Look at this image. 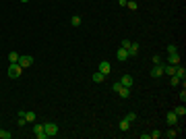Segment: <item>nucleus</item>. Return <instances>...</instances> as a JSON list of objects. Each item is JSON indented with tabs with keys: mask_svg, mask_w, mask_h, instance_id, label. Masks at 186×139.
<instances>
[{
	"mask_svg": "<svg viewBox=\"0 0 186 139\" xmlns=\"http://www.w3.org/2000/svg\"><path fill=\"white\" fill-rule=\"evenodd\" d=\"M21 75H23V67H21L19 62H11V64H8V77H11V79H19Z\"/></svg>",
	"mask_w": 186,
	"mask_h": 139,
	"instance_id": "1",
	"label": "nucleus"
},
{
	"mask_svg": "<svg viewBox=\"0 0 186 139\" xmlns=\"http://www.w3.org/2000/svg\"><path fill=\"white\" fill-rule=\"evenodd\" d=\"M44 131H46L48 137H56L60 129H58V125H56V123H46V125H44Z\"/></svg>",
	"mask_w": 186,
	"mask_h": 139,
	"instance_id": "2",
	"label": "nucleus"
},
{
	"mask_svg": "<svg viewBox=\"0 0 186 139\" xmlns=\"http://www.w3.org/2000/svg\"><path fill=\"white\" fill-rule=\"evenodd\" d=\"M180 133H182V127H178V125H172V129H168L163 135H165L168 139H174V137H178Z\"/></svg>",
	"mask_w": 186,
	"mask_h": 139,
	"instance_id": "3",
	"label": "nucleus"
},
{
	"mask_svg": "<svg viewBox=\"0 0 186 139\" xmlns=\"http://www.w3.org/2000/svg\"><path fill=\"white\" fill-rule=\"evenodd\" d=\"M33 133H35V137H37V139H48L46 131H44V125H39V123H35V125H33Z\"/></svg>",
	"mask_w": 186,
	"mask_h": 139,
	"instance_id": "4",
	"label": "nucleus"
},
{
	"mask_svg": "<svg viewBox=\"0 0 186 139\" xmlns=\"http://www.w3.org/2000/svg\"><path fill=\"white\" fill-rule=\"evenodd\" d=\"M19 64L27 69V67H31L33 64V56H29V54H25V56H19Z\"/></svg>",
	"mask_w": 186,
	"mask_h": 139,
	"instance_id": "5",
	"label": "nucleus"
},
{
	"mask_svg": "<svg viewBox=\"0 0 186 139\" xmlns=\"http://www.w3.org/2000/svg\"><path fill=\"white\" fill-rule=\"evenodd\" d=\"M168 64H182V60H180V54L178 52H174V54H168Z\"/></svg>",
	"mask_w": 186,
	"mask_h": 139,
	"instance_id": "6",
	"label": "nucleus"
},
{
	"mask_svg": "<svg viewBox=\"0 0 186 139\" xmlns=\"http://www.w3.org/2000/svg\"><path fill=\"white\" fill-rule=\"evenodd\" d=\"M110 71H112V64H110L108 60H101V62H99V73H104L105 77H108V75H110Z\"/></svg>",
	"mask_w": 186,
	"mask_h": 139,
	"instance_id": "7",
	"label": "nucleus"
},
{
	"mask_svg": "<svg viewBox=\"0 0 186 139\" xmlns=\"http://www.w3.org/2000/svg\"><path fill=\"white\" fill-rule=\"evenodd\" d=\"M126 52H128V56H137V54H139V42H130V46L126 48Z\"/></svg>",
	"mask_w": 186,
	"mask_h": 139,
	"instance_id": "8",
	"label": "nucleus"
},
{
	"mask_svg": "<svg viewBox=\"0 0 186 139\" xmlns=\"http://www.w3.org/2000/svg\"><path fill=\"white\" fill-rule=\"evenodd\" d=\"M161 75H163V62L161 64H155V67L151 69V77L153 79H157V77H161Z\"/></svg>",
	"mask_w": 186,
	"mask_h": 139,
	"instance_id": "9",
	"label": "nucleus"
},
{
	"mask_svg": "<svg viewBox=\"0 0 186 139\" xmlns=\"http://www.w3.org/2000/svg\"><path fill=\"white\" fill-rule=\"evenodd\" d=\"M116 58L120 60V62H124V60H128V52H126V48H120V50H116Z\"/></svg>",
	"mask_w": 186,
	"mask_h": 139,
	"instance_id": "10",
	"label": "nucleus"
},
{
	"mask_svg": "<svg viewBox=\"0 0 186 139\" xmlns=\"http://www.w3.org/2000/svg\"><path fill=\"white\" fill-rule=\"evenodd\" d=\"M174 75L178 77V79H180V81H184V79H186V69L178 64V67H176V73H174Z\"/></svg>",
	"mask_w": 186,
	"mask_h": 139,
	"instance_id": "11",
	"label": "nucleus"
},
{
	"mask_svg": "<svg viewBox=\"0 0 186 139\" xmlns=\"http://www.w3.org/2000/svg\"><path fill=\"white\" fill-rule=\"evenodd\" d=\"M165 120H168L170 125H178V114L172 110V112H168V114H165Z\"/></svg>",
	"mask_w": 186,
	"mask_h": 139,
	"instance_id": "12",
	"label": "nucleus"
},
{
	"mask_svg": "<svg viewBox=\"0 0 186 139\" xmlns=\"http://www.w3.org/2000/svg\"><path fill=\"white\" fill-rule=\"evenodd\" d=\"M120 83L124 85V87H132V75H122V79H120Z\"/></svg>",
	"mask_w": 186,
	"mask_h": 139,
	"instance_id": "13",
	"label": "nucleus"
},
{
	"mask_svg": "<svg viewBox=\"0 0 186 139\" xmlns=\"http://www.w3.org/2000/svg\"><path fill=\"white\" fill-rule=\"evenodd\" d=\"M116 93H120V98L128 100V98H130V87H124V85H122V87H120V89H118Z\"/></svg>",
	"mask_w": 186,
	"mask_h": 139,
	"instance_id": "14",
	"label": "nucleus"
},
{
	"mask_svg": "<svg viewBox=\"0 0 186 139\" xmlns=\"http://www.w3.org/2000/svg\"><path fill=\"white\" fill-rule=\"evenodd\" d=\"M174 112L178 114V118H180V116H186V108H184V104L176 106V108H174Z\"/></svg>",
	"mask_w": 186,
	"mask_h": 139,
	"instance_id": "15",
	"label": "nucleus"
},
{
	"mask_svg": "<svg viewBox=\"0 0 186 139\" xmlns=\"http://www.w3.org/2000/svg\"><path fill=\"white\" fill-rule=\"evenodd\" d=\"M70 25H72V27H79V25H81V15H72V17H70Z\"/></svg>",
	"mask_w": 186,
	"mask_h": 139,
	"instance_id": "16",
	"label": "nucleus"
},
{
	"mask_svg": "<svg viewBox=\"0 0 186 139\" xmlns=\"http://www.w3.org/2000/svg\"><path fill=\"white\" fill-rule=\"evenodd\" d=\"M93 81H95V83L105 81V75H104V73H99V71H97V73H93Z\"/></svg>",
	"mask_w": 186,
	"mask_h": 139,
	"instance_id": "17",
	"label": "nucleus"
},
{
	"mask_svg": "<svg viewBox=\"0 0 186 139\" xmlns=\"http://www.w3.org/2000/svg\"><path fill=\"white\" fill-rule=\"evenodd\" d=\"M118 127H120V131H128V129H130V123H128L126 118H122V120H120V125H118Z\"/></svg>",
	"mask_w": 186,
	"mask_h": 139,
	"instance_id": "18",
	"label": "nucleus"
},
{
	"mask_svg": "<svg viewBox=\"0 0 186 139\" xmlns=\"http://www.w3.org/2000/svg\"><path fill=\"white\" fill-rule=\"evenodd\" d=\"M35 118H37L35 112H25V120H27V123H35Z\"/></svg>",
	"mask_w": 186,
	"mask_h": 139,
	"instance_id": "19",
	"label": "nucleus"
},
{
	"mask_svg": "<svg viewBox=\"0 0 186 139\" xmlns=\"http://www.w3.org/2000/svg\"><path fill=\"white\" fill-rule=\"evenodd\" d=\"M19 56H21L19 52H11V54H8V60H11V62H19Z\"/></svg>",
	"mask_w": 186,
	"mask_h": 139,
	"instance_id": "20",
	"label": "nucleus"
},
{
	"mask_svg": "<svg viewBox=\"0 0 186 139\" xmlns=\"http://www.w3.org/2000/svg\"><path fill=\"white\" fill-rule=\"evenodd\" d=\"M126 6L130 9V11H137V9H139V4H137L135 0H126Z\"/></svg>",
	"mask_w": 186,
	"mask_h": 139,
	"instance_id": "21",
	"label": "nucleus"
},
{
	"mask_svg": "<svg viewBox=\"0 0 186 139\" xmlns=\"http://www.w3.org/2000/svg\"><path fill=\"white\" fill-rule=\"evenodd\" d=\"M151 137H153V139H159V137H163V131L155 129V131H151Z\"/></svg>",
	"mask_w": 186,
	"mask_h": 139,
	"instance_id": "22",
	"label": "nucleus"
},
{
	"mask_svg": "<svg viewBox=\"0 0 186 139\" xmlns=\"http://www.w3.org/2000/svg\"><path fill=\"white\" fill-rule=\"evenodd\" d=\"M124 118H126L128 123H135V120H137V114H135V112H128V114L124 116Z\"/></svg>",
	"mask_w": 186,
	"mask_h": 139,
	"instance_id": "23",
	"label": "nucleus"
},
{
	"mask_svg": "<svg viewBox=\"0 0 186 139\" xmlns=\"http://www.w3.org/2000/svg\"><path fill=\"white\" fill-rule=\"evenodd\" d=\"M165 52H168V54H174V52H178V48H176L174 44H170V46L165 48Z\"/></svg>",
	"mask_w": 186,
	"mask_h": 139,
	"instance_id": "24",
	"label": "nucleus"
},
{
	"mask_svg": "<svg viewBox=\"0 0 186 139\" xmlns=\"http://www.w3.org/2000/svg\"><path fill=\"white\" fill-rule=\"evenodd\" d=\"M12 133H8V131H0V139H11Z\"/></svg>",
	"mask_w": 186,
	"mask_h": 139,
	"instance_id": "25",
	"label": "nucleus"
},
{
	"mask_svg": "<svg viewBox=\"0 0 186 139\" xmlns=\"http://www.w3.org/2000/svg\"><path fill=\"white\" fill-rule=\"evenodd\" d=\"M17 125H19V127H25V125H27V120H25L23 116H17Z\"/></svg>",
	"mask_w": 186,
	"mask_h": 139,
	"instance_id": "26",
	"label": "nucleus"
},
{
	"mask_svg": "<svg viewBox=\"0 0 186 139\" xmlns=\"http://www.w3.org/2000/svg\"><path fill=\"white\" fill-rule=\"evenodd\" d=\"M163 60H161V56H159V54H155V56H153V64H161Z\"/></svg>",
	"mask_w": 186,
	"mask_h": 139,
	"instance_id": "27",
	"label": "nucleus"
},
{
	"mask_svg": "<svg viewBox=\"0 0 186 139\" xmlns=\"http://www.w3.org/2000/svg\"><path fill=\"white\" fill-rule=\"evenodd\" d=\"M170 83H172V85H178V83H180V79H178L176 75H172V79H170Z\"/></svg>",
	"mask_w": 186,
	"mask_h": 139,
	"instance_id": "28",
	"label": "nucleus"
},
{
	"mask_svg": "<svg viewBox=\"0 0 186 139\" xmlns=\"http://www.w3.org/2000/svg\"><path fill=\"white\" fill-rule=\"evenodd\" d=\"M130 46V40H122V44H120V48H128Z\"/></svg>",
	"mask_w": 186,
	"mask_h": 139,
	"instance_id": "29",
	"label": "nucleus"
},
{
	"mask_svg": "<svg viewBox=\"0 0 186 139\" xmlns=\"http://www.w3.org/2000/svg\"><path fill=\"white\" fill-rule=\"evenodd\" d=\"M120 87H122V83H120V81H118V83H114V85H112V89H114V92H118Z\"/></svg>",
	"mask_w": 186,
	"mask_h": 139,
	"instance_id": "30",
	"label": "nucleus"
},
{
	"mask_svg": "<svg viewBox=\"0 0 186 139\" xmlns=\"http://www.w3.org/2000/svg\"><path fill=\"white\" fill-rule=\"evenodd\" d=\"M180 100H182V102L186 100V89H182V92H180Z\"/></svg>",
	"mask_w": 186,
	"mask_h": 139,
	"instance_id": "31",
	"label": "nucleus"
},
{
	"mask_svg": "<svg viewBox=\"0 0 186 139\" xmlns=\"http://www.w3.org/2000/svg\"><path fill=\"white\" fill-rule=\"evenodd\" d=\"M21 2H29V0H21Z\"/></svg>",
	"mask_w": 186,
	"mask_h": 139,
	"instance_id": "32",
	"label": "nucleus"
}]
</instances>
